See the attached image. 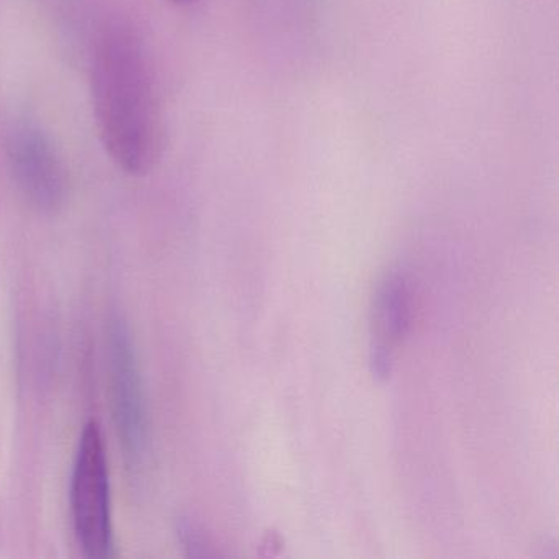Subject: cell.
<instances>
[{
    "label": "cell",
    "instance_id": "obj_6",
    "mask_svg": "<svg viewBox=\"0 0 559 559\" xmlns=\"http://www.w3.org/2000/svg\"><path fill=\"white\" fill-rule=\"evenodd\" d=\"M392 366H394V349L371 343V352H369L371 374L379 381H388L392 374Z\"/></svg>",
    "mask_w": 559,
    "mask_h": 559
},
{
    "label": "cell",
    "instance_id": "obj_7",
    "mask_svg": "<svg viewBox=\"0 0 559 559\" xmlns=\"http://www.w3.org/2000/svg\"><path fill=\"white\" fill-rule=\"evenodd\" d=\"M179 535H181L182 543L189 552L194 556H207L211 555L209 549L207 539L198 532L194 525L191 523L182 522L181 528H179Z\"/></svg>",
    "mask_w": 559,
    "mask_h": 559
},
{
    "label": "cell",
    "instance_id": "obj_8",
    "mask_svg": "<svg viewBox=\"0 0 559 559\" xmlns=\"http://www.w3.org/2000/svg\"><path fill=\"white\" fill-rule=\"evenodd\" d=\"M281 543L280 536L276 535V533H267L266 538H264L263 542V548H267L266 555H274V549H280Z\"/></svg>",
    "mask_w": 559,
    "mask_h": 559
},
{
    "label": "cell",
    "instance_id": "obj_9",
    "mask_svg": "<svg viewBox=\"0 0 559 559\" xmlns=\"http://www.w3.org/2000/svg\"><path fill=\"white\" fill-rule=\"evenodd\" d=\"M171 2H176V4H191V2H195V0H171Z\"/></svg>",
    "mask_w": 559,
    "mask_h": 559
},
{
    "label": "cell",
    "instance_id": "obj_2",
    "mask_svg": "<svg viewBox=\"0 0 559 559\" xmlns=\"http://www.w3.org/2000/svg\"><path fill=\"white\" fill-rule=\"evenodd\" d=\"M71 515L80 548L91 559L117 556L109 457L103 431L90 421L81 433L71 476Z\"/></svg>",
    "mask_w": 559,
    "mask_h": 559
},
{
    "label": "cell",
    "instance_id": "obj_1",
    "mask_svg": "<svg viewBox=\"0 0 559 559\" xmlns=\"http://www.w3.org/2000/svg\"><path fill=\"white\" fill-rule=\"evenodd\" d=\"M91 84L110 158L129 175H148L162 156V107L145 50L129 28H110L99 38Z\"/></svg>",
    "mask_w": 559,
    "mask_h": 559
},
{
    "label": "cell",
    "instance_id": "obj_3",
    "mask_svg": "<svg viewBox=\"0 0 559 559\" xmlns=\"http://www.w3.org/2000/svg\"><path fill=\"white\" fill-rule=\"evenodd\" d=\"M110 399L114 421L127 460L143 463L150 447V417L139 356L129 325L112 317L107 329Z\"/></svg>",
    "mask_w": 559,
    "mask_h": 559
},
{
    "label": "cell",
    "instance_id": "obj_5",
    "mask_svg": "<svg viewBox=\"0 0 559 559\" xmlns=\"http://www.w3.org/2000/svg\"><path fill=\"white\" fill-rule=\"evenodd\" d=\"M372 343L394 349L411 330V297L402 274L388 273L379 283L372 309Z\"/></svg>",
    "mask_w": 559,
    "mask_h": 559
},
{
    "label": "cell",
    "instance_id": "obj_4",
    "mask_svg": "<svg viewBox=\"0 0 559 559\" xmlns=\"http://www.w3.org/2000/svg\"><path fill=\"white\" fill-rule=\"evenodd\" d=\"M9 166L22 198L40 214H55L67 201V175L57 150L37 127L21 126L8 143Z\"/></svg>",
    "mask_w": 559,
    "mask_h": 559
}]
</instances>
